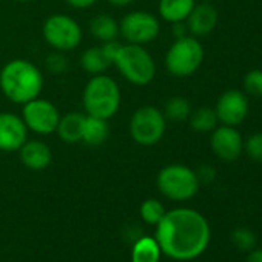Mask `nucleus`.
<instances>
[{
	"label": "nucleus",
	"mask_w": 262,
	"mask_h": 262,
	"mask_svg": "<svg viewBox=\"0 0 262 262\" xmlns=\"http://www.w3.org/2000/svg\"><path fill=\"white\" fill-rule=\"evenodd\" d=\"M210 147L221 161L233 162L241 156L244 150V142L236 126L222 125L213 129L210 138Z\"/></svg>",
	"instance_id": "13"
},
{
	"label": "nucleus",
	"mask_w": 262,
	"mask_h": 262,
	"mask_svg": "<svg viewBox=\"0 0 262 262\" xmlns=\"http://www.w3.org/2000/svg\"><path fill=\"white\" fill-rule=\"evenodd\" d=\"M43 40L56 51L65 53L76 50L83 39L82 27L77 20L65 14H51L42 27Z\"/></svg>",
	"instance_id": "8"
},
{
	"label": "nucleus",
	"mask_w": 262,
	"mask_h": 262,
	"mask_svg": "<svg viewBox=\"0 0 262 262\" xmlns=\"http://www.w3.org/2000/svg\"><path fill=\"white\" fill-rule=\"evenodd\" d=\"M217 120L222 125H241L248 114V100L239 90H228L221 94L214 106Z\"/></svg>",
	"instance_id": "11"
},
{
	"label": "nucleus",
	"mask_w": 262,
	"mask_h": 262,
	"mask_svg": "<svg viewBox=\"0 0 262 262\" xmlns=\"http://www.w3.org/2000/svg\"><path fill=\"white\" fill-rule=\"evenodd\" d=\"M194 0H159L158 13L159 17L168 24L185 22L194 8Z\"/></svg>",
	"instance_id": "18"
},
{
	"label": "nucleus",
	"mask_w": 262,
	"mask_h": 262,
	"mask_svg": "<svg viewBox=\"0 0 262 262\" xmlns=\"http://www.w3.org/2000/svg\"><path fill=\"white\" fill-rule=\"evenodd\" d=\"M245 262H262V248H257V250H251L247 256V260Z\"/></svg>",
	"instance_id": "32"
},
{
	"label": "nucleus",
	"mask_w": 262,
	"mask_h": 262,
	"mask_svg": "<svg viewBox=\"0 0 262 262\" xmlns=\"http://www.w3.org/2000/svg\"><path fill=\"white\" fill-rule=\"evenodd\" d=\"M106 2L116 8H125V7H129L131 4H135V0H106Z\"/></svg>",
	"instance_id": "33"
},
{
	"label": "nucleus",
	"mask_w": 262,
	"mask_h": 262,
	"mask_svg": "<svg viewBox=\"0 0 262 262\" xmlns=\"http://www.w3.org/2000/svg\"><path fill=\"white\" fill-rule=\"evenodd\" d=\"M111 65H113V62L108 57V54L105 53L102 45L86 48L80 54V68L91 76L103 74Z\"/></svg>",
	"instance_id": "19"
},
{
	"label": "nucleus",
	"mask_w": 262,
	"mask_h": 262,
	"mask_svg": "<svg viewBox=\"0 0 262 262\" xmlns=\"http://www.w3.org/2000/svg\"><path fill=\"white\" fill-rule=\"evenodd\" d=\"M120 102L122 93L119 83L110 76L96 74L83 86L82 105L88 116L110 120L117 114Z\"/></svg>",
	"instance_id": "3"
},
{
	"label": "nucleus",
	"mask_w": 262,
	"mask_h": 262,
	"mask_svg": "<svg viewBox=\"0 0 262 262\" xmlns=\"http://www.w3.org/2000/svg\"><path fill=\"white\" fill-rule=\"evenodd\" d=\"M231 241L241 251H251L256 244V236L248 228H236L231 233Z\"/></svg>",
	"instance_id": "25"
},
{
	"label": "nucleus",
	"mask_w": 262,
	"mask_h": 262,
	"mask_svg": "<svg viewBox=\"0 0 262 262\" xmlns=\"http://www.w3.org/2000/svg\"><path fill=\"white\" fill-rule=\"evenodd\" d=\"M161 34L159 19L144 10L131 11L122 17L119 22V36L125 43L147 45L155 42Z\"/></svg>",
	"instance_id": "9"
},
{
	"label": "nucleus",
	"mask_w": 262,
	"mask_h": 262,
	"mask_svg": "<svg viewBox=\"0 0 262 262\" xmlns=\"http://www.w3.org/2000/svg\"><path fill=\"white\" fill-rule=\"evenodd\" d=\"M85 116L82 113L70 111L63 116H60V120L57 123L56 133L60 138V141L67 144H79L82 142V131H83V122Z\"/></svg>",
	"instance_id": "16"
},
{
	"label": "nucleus",
	"mask_w": 262,
	"mask_h": 262,
	"mask_svg": "<svg viewBox=\"0 0 262 262\" xmlns=\"http://www.w3.org/2000/svg\"><path fill=\"white\" fill-rule=\"evenodd\" d=\"M244 148H245V153L248 155L250 159H253L254 162L262 164V133L251 135L245 141Z\"/></svg>",
	"instance_id": "27"
},
{
	"label": "nucleus",
	"mask_w": 262,
	"mask_h": 262,
	"mask_svg": "<svg viewBox=\"0 0 262 262\" xmlns=\"http://www.w3.org/2000/svg\"><path fill=\"white\" fill-rule=\"evenodd\" d=\"M111 135V126L106 119L85 116L83 131H82V142L88 147H99L108 141Z\"/></svg>",
	"instance_id": "17"
},
{
	"label": "nucleus",
	"mask_w": 262,
	"mask_h": 262,
	"mask_svg": "<svg viewBox=\"0 0 262 262\" xmlns=\"http://www.w3.org/2000/svg\"><path fill=\"white\" fill-rule=\"evenodd\" d=\"M19 158L27 168L33 171H42L51 165L53 151L43 141L31 139L19 148Z\"/></svg>",
	"instance_id": "14"
},
{
	"label": "nucleus",
	"mask_w": 262,
	"mask_h": 262,
	"mask_svg": "<svg viewBox=\"0 0 262 262\" xmlns=\"http://www.w3.org/2000/svg\"><path fill=\"white\" fill-rule=\"evenodd\" d=\"M244 90L251 96H262V70H251L245 74Z\"/></svg>",
	"instance_id": "26"
},
{
	"label": "nucleus",
	"mask_w": 262,
	"mask_h": 262,
	"mask_svg": "<svg viewBox=\"0 0 262 262\" xmlns=\"http://www.w3.org/2000/svg\"><path fill=\"white\" fill-rule=\"evenodd\" d=\"M90 33L100 43L117 40L119 37V22L108 14H97L90 20Z\"/></svg>",
	"instance_id": "20"
},
{
	"label": "nucleus",
	"mask_w": 262,
	"mask_h": 262,
	"mask_svg": "<svg viewBox=\"0 0 262 262\" xmlns=\"http://www.w3.org/2000/svg\"><path fill=\"white\" fill-rule=\"evenodd\" d=\"M20 117L24 119L28 131L40 136H48L56 133L57 123L60 120V111L53 102L39 96L22 105Z\"/></svg>",
	"instance_id": "10"
},
{
	"label": "nucleus",
	"mask_w": 262,
	"mask_h": 262,
	"mask_svg": "<svg viewBox=\"0 0 262 262\" xmlns=\"http://www.w3.org/2000/svg\"><path fill=\"white\" fill-rule=\"evenodd\" d=\"M47 67L51 73L54 74H62L67 71L68 68V60L67 57L63 56V53L57 51V53H53L47 57Z\"/></svg>",
	"instance_id": "28"
},
{
	"label": "nucleus",
	"mask_w": 262,
	"mask_h": 262,
	"mask_svg": "<svg viewBox=\"0 0 262 262\" xmlns=\"http://www.w3.org/2000/svg\"><path fill=\"white\" fill-rule=\"evenodd\" d=\"M67 5L74 8V10H88L91 7H94L99 0H65Z\"/></svg>",
	"instance_id": "30"
},
{
	"label": "nucleus",
	"mask_w": 262,
	"mask_h": 262,
	"mask_svg": "<svg viewBox=\"0 0 262 262\" xmlns=\"http://www.w3.org/2000/svg\"><path fill=\"white\" fill-rule=\"evenodd\" d=\"M16 2H31V0H16Z\"/></svg>",
	"instance_id": "34"
},
{
	"label": "nucleus",
	"mask_w": 262,
	"mask_h": 262,
	"mask_svg": "<svg viewBox=\"0 0 262 262\" xmlns=\"http://www.w3.org/2000/svg\"><path fill=\"white\" fill-rule=\"evenodd\" d=\"M113 65L126 82L136 86H147L156 77V62L144 45L120 43Z\"/></svg>",
	"instance_id": "4"
},
{
	"label": "nucleus",
	"mask_w": 262,
	"mask_h": 262,
	"mask_svg": "<svg viewBox=\"0 0 262 262\" xmlns=\"http://www.w3.org/2000/svg\"><path fill=\"white\" fill-rule=\"evenodd\" d=\"M202 62L204 47L194 36L176 39L165 54V68L174 77H188L194 74Z\"/></svg>",
	"instance_id": "7"
},
{
	"label": "nucleus",
	"mask_w": 262,
	"mask_h": 262,
	"mask_svg": "<svg viewBox=\"0 0 262 262\" xmlns=\"http://www.w3.org/2000/svg\"><path fill=\"white\" fill-rule=\"evenodd\" d=\"M188 119H190V126L194 131H198V133H208V131H213L219 122L214 108H208V106H201L191 111Z\"/></svg>",
	"instance_id": "22"
},
{
	"label": "nucleus",
	"mask_w": 262,
	"mask_h": 262,
	"mask_svg": "<svg viewBox=\"0 0 262 262\" xmlns=\"http://www.w3.org/2000/svg\"><path fill=\"white\" fill-rule=\"evenodd\" d=\"M196 174H198L199 182H207V184H208V182H213L214 178H216V171H214V168L210 167V165L201 167V168L196 171Z\"/></svg>",
	"instance_id": "29"
},
{
	"label": "nucleus",
	"mask_w": 262,
	"mask_h": 262,
	"mask_svg": "<svg viewBox=\"0 0 262 262\" xmlns=\"http://www.w3.org/2000/svg\"><path fill=\"white\" fill-rule=\"evenodd\" d=\"M159 191L176 202H184L196 196L199 190V179L196 171L182 164H171L164 167L156 178Z\"/></svg>",
	"instance_id": "6"
},
{
	"label": "nucleus",
	"mask_w": 262,
	"mask_h": 262,
	"mask_svg": "<svg viewBox=\"0 0 262 262\" xmlns=\"http://www.w3.org/2000/svg\"><path fill=\"white\" fill-rule=\"evenodd\" d=\"M28 141V128L24 119L14 113H0V151L14 153Z\"/></svg>",
	"instance_id": "12"
},
{
	"label": "nucleus",
	"mask_w": 262,
	"mask_h": 262,
	"mask_svg": "<svg viewBox=\"0 0 262 262\" xmlns=\"http://www.w3.org/2000/svg\"><path fill=\"white\" fill-rule=\"evenodd\" d=\"M161 251L174 260H193L208 247L211 230L208 221L193 208H174L156 225Z\"/></svg>",
	"instance_id": "1"
},
{
	"label": "nucleus",
	"mask_w": 262,
	"mask_h": 262,
	"mask_svg": "<svg viewBox=\"0 0 262 262\" xmlns=\"http://www.w3.org/2000/svg\"><path fill=\"white\" fill-rule=\"evenodd\" d=\"M187 31H188V30H187V25H184V22L173 24V34H174V37H176V39L187 36Z\"/></svg>",
	"instance_id": "31"
},
{
	"label": "nucleus",
	"mask_w": 262,
	"mask_h": 262,
	"mask_svg": "<svg viewBox=\"0 0 262 262\" xmlns=\"http://www.w3.org/2000/svg\"><path fill=\"white\" fill-rule=\"evenodd\" d=\"M165 213L167 211H165L162 202L158 199H147L141 205V217L144 219V222H147L150 225H158Z\"/></svg>",
	"instance_id": "24"
},
{
	"label": "nucleus",
	"mask_w": 262,
	"mask_h": 262,
	"mask_svg": "<svg viewBox=\"0 0 262 262\" xmlns=\"http://www.w3.org/2000/svg\"><path fill=\"white\" fill-rule=\"evenodd\" d=\"M217 20H219L217 10L205 2L201 5H194L193 11L190 13L185 22H187V30L188 33H191V36L202 37L210 34L216 28Z\"/></svg>",
	"instance_id": "15"
},
{
	"label": "nucleus",
	"mask_w": 262,
	"mask_h": 262,
	"mask_svg": "<svg viewBox=\"0 0 262 262\" xmlns=\"http://www.w3.org/2000/svg\"><path fill=\"white\" fill-rule=\"evenodd\" d=\"M167 120L171 122H182L187 120L191 114V105L190 102L182 96H173L165 102V106L162 110Z\"/></svg>",
	"instance_id": "23"
},
{
	"label": "nucleus",
	"mask_w": 262,
	"mask_h": 262,
	"mask_svg": "<svg viewBox=\"0 0 262 262\" xmlns=\"http://www.w3.org/2000/svg\"><path fill=\"white\" fill-rule=\"evenodd\" d=\"M161 247L155 237L144 236L141 237L131 251V262H159L161 260Z\"/></svg>",
	"instance_id": "21"
},
{
	"label": "nucleus",
	"mask_w": 262,
	"mask_h": 262,
	"mask_svg": "<svg viewBox=\"0 0 262 262\" xmlns=\"http://www.w3.org/2000/svg\"><path fill=\"white\" fill-rule=\"evenodd\" d=\"M0 90L10 102L25 105L40 96L43 74L36 63L27 59H13L0 70Z\"/></svg>",
	"instance_id": "2"
},
{
	"label": "nucleus",
	"mask_w": 262,
	"mask_h": 262,
	"mask_svg": "<svg viewBox=\"0 0 262 262\" xmlns=\"http://www.w3.org/2000/svg\"><path fill=\"white\" fill-rule=\"evenodd\" d=\"M129 136L138 145L153 147L159 144L167 131V119L155 105L138 108L129 117Z\"/></svg>",
	"instance_id": "5"
}]
</instances>
